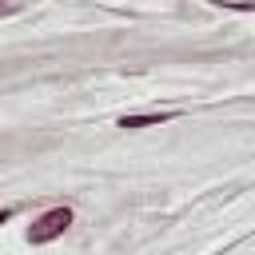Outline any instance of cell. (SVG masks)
I'll use <instances>...</instances> for the list:
<instances>
[{
	"instance_id": "cell-1",
	"label": "cell",
	"mask_w": 255,
	"mask_h": 255,
	"mask_svg": "<svg viewBox=\"0 0 255 255\" xmlns=\"http://www.w3.org/2000/svg\"><path fill=\"white\" fill-rule=\"evenodd\" d=\"M68 227H72V211H68V207H52V211H44V215L28 227V239H32V243H52V239H60Z\"/></svg>"
},
{
	"instance_id": "cell-2",
	"label": "cell",
	"mask_w": 255,
	"mask_h": 255,
	"mask_svg": "<svg viewBox=\"0 0 255 255\" xmlns=\"http://www.w3.org/2000/svg\"><path fill=\"white\" fill-rule=\"evenodd\" d=\"M175 120V112H139V116H120V128H155Z\"/></svg>"
}]
</instances>
